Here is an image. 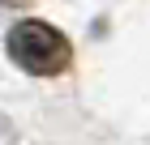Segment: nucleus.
I'll return each instance as SVG.
<instances>
[{
	"instance_id": "f257e3e1",
	"label": "nucleus",
	"mask_w": 150,
	"mask_h": 145,
	"mask_svg": "<svg viewBox=\"0 0 150 145\" xmlns=\"http://www.w3.org/2000/svg\"><path fill=\"white\" fill-rule=\"evenodd\" d=\"M4 47H9V60L30 77H60L73 68V43L39 17L17 22L4 39Z\"/></svg>"
},
{
	"instance_id": "f03ea898",
	"label": "nucleus",
	"mask_w": 150,
	"mask_h": 145,
	"mask_svg": "<svg viewBox=\"0 0 150 145\" xmlns=\"http://www.w3.org/2000/svg\"><path fill=\"white\" fill-rule=\"evenodd\" d=\"M0 9H30V0H0Z\"/></svg>"
}]
</instances>
